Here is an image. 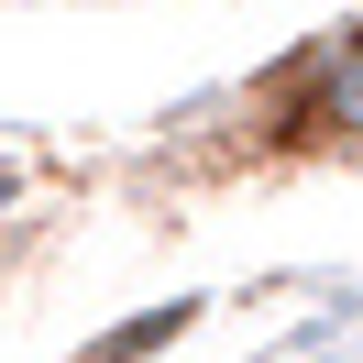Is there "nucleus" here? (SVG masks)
<instances>
[{"mask_svg": "<svg viewBox=\"0 0 363 363\" xmlns=\"http://www.w3.org/2000/svg\"><path fill=\"white\" fill-rule=\"evenodd\" d=\"M177 330H187V308H155V319H133V330H111L99 352H111V363H133V352H155V341H177Z\"/></svg>", "mask_w": 363, "mask_h": 363, "instance_id": "f257e3e1", "label": "nucleus"}, {"mask_svg": "<svg viewBox=\"0 0 363 363\" xmlns=\"http://www.w3.org/2000/svg\"><path fill=\"white\" fill-rule=\"evenodd\" d=\"M341 111H352V121H363V77H352V89H341Z\"/></svg>", "mask_w": 363, "mask_h": 363, "instance_id": "f03ea898", "label": "nucleus"}]
</instances>
